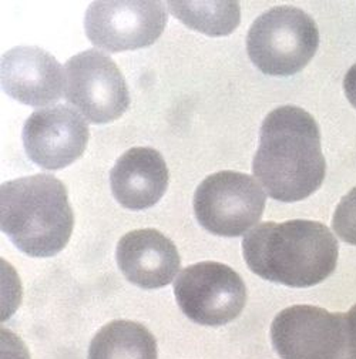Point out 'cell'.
I'll return each instance as SVG.
<instances>
[{"instance_id": "cell-3", "label": "cell", "mask_w": 356, "mask_h": 359, "mask_svg": "<svg viewBox=\"0 0 356 359\" xmlns=\"http://www.w3.org/2000/svg\"><path fill=\"white\" fill-rule=\"evenodd\" d=\"M0 227L29 257L48 258L59 254L74 227L66 186L50 174L4 183L0 187Z\"/></svg>"}, {"instance_id": "cell-19", "label": "cell", "mask_w": 356, "mask_h": 359, "mask_svg": "<svg viewBox=\"0 0 356 359\" xmlns=\"http://www.w3.org/2000/svg\"><path fill=\"white\" fill-rule=\"evenodd\" d=\"M343 90L349 103L356 109V63L345 74Z\"/></svg>"}, {"instance_id": "cell-2", "label": "cell", "mask_w": 356, "mask_h": 359, "mask_svg": "<svg viewBox=\"0 0 356 359\" xmlns=\"http://www.w3.org/2000/svg\"><path fill=\"white\" fill-rule=\"evenodd\" d=\"M247 265L258 277L291 288H309L332 276L339 244L318 221L262 222L242 241Z\"/></svg>"}, {"instance_id": "cell-17", "label": "cell", "mask_w": 356, "mask_h": 359, "mask_svg": "<svg viewBox=\"0 0 356 359\" xmlns=\"http://www.w3.org/2000/svg\"><path fill=\"white\" fill-rule=\"evenodd\" d=\"M2 356L0 359H30V353L23 341L8 330H2Z\"/></svg>"}, {"instance_id": "cell-16", "label": "cell", "mask_w": 356, "mask_h": 359, "mask_svg": "<svg viewBox=\"0 0 356 359\" xmlns=\"http://www.w3.org/2000/svg\"><path fill=\"white\" fill-rule=\"evenodd\" d=\"M332 229L342 241L356 245V187L339 201L334 212Z\"/></svg>"}, {"instance_id": "cell-11", "label": "cell", "mask_w": 356, "mask_h": 359, "mask_svg": "<svg viewBox=\"0 0 356 359\" xmlns=\"http://www.w3.org/2000/svg\"><path fill=\"white\" fill-rule=\"evenodd\" d=\"M0 81L6 95L33 107L49 106L62 96L66 76L49 52L36 46H19L2 56Z\"/></svg>"}, {"instance_id": "cell-8", "label": "cell", "mask_w": 356, "mask_h": 359, "mask_svg": "<svg viewBox=\"0 0 356 359\" xmlns=\"http://www.w3.org/2000/svg\"><path fill=\"white\" fill-rule=\"evenodd\" d=\"M64 97L93 124L120 118L130 106L125 79L117 65L99 50H85L64 66Z\"/></svg>"}, {"instance_id": "cell-13", "label": "cell", "mask_w": 356, "mask_h": 359, "mask_svg": "<svg viewBox=\"0 0 356 359\" xmlns=\"http://www.w3.org/2000/svg\"><path fill=\"white\" fill-rule=\"evenodd\" d=\"M114 198L132 211L157 204L168 186V167L151 147H132L114 164L110 172Z\"/></svg>"}, {"instance_id": "cell-6", "label": "cell", "mask_w": 356, "mask_h": 359, "mask_svg": "<svg viewBox=\"0 0 356 359\" xmlns=\"http://www.w3.org/2000/svg\"><path fill=\"white\" fill-rule=\"evenodd\" d=\"M174 295L186 317L207 327L230 324L247 304V287L240 274L215 261L184 268L174 283Z\"/></svg>"}, {"instance_id": "cell-12", "label": "cell", "mask_w": 356, "mask_h": 359, "mask_svg": "<svg viewBox=\"0 0 356 359\" xmlns=\"http://www.w3.org/2000/svg\"><path fill=\"white\" fill-rule=\"evenodd\" d=\"M116 259L127 281L143 290L168 285L177 276L182 258L174 243L154 229L135 230L117 244Z\"/></svg>"}, {"instance_id": "cell-14", "label": "cell", "mask_w": 356, "mask_h": 359, "mask_svg": "<svg viewBox=\"0 0 356 359\" xmlns=\"http://www.w3.org/2000/svg\"><path fill=\"white\" fill-rule=\"evenodd\" d=\"M88 359H158L157 341L139 323L111 321L93 337Z\"/></svg>"}, {"instance_id": "cell-5", "label": "cell", "mask_w": 356, "mask_h": 359, "mask_svg": "<svg viewBox=\"0 0 356 359\" xmlns=\"http://www.w3.org/2000/svg\"><path fill=\"white\" fill-rule=\"evenodd\" d=\"M265 201V193L251 175L219 171L197 187L193 207L200 226L211 234L240 237L261 219Z\"/></svg>"}, {"instance_id": "cell-1", "label": "cell", "mask_w": 356, "mask_h": 359, "mask_svg": "<svg viewBox=\"0 0 356 359\" xmlns=\"http://www.w3.org/2000/svg\"><path fill=\"white\" fill-rule=\"evenodd\" d=\"M252 172L274 200L295 203L324 183L327 163L317 120L296 106H281L261 124Z\"/></svg>"}, {"instance_id": "cell-10", "label": "cell", "mask_w": 356, "mask_h": 359, "mask_svg": "<svg viewBox=\"0 0 356 359\" xmlns=\"http://www.w3.org/2000/svg\"><path fill=\"white\" fill-rule=\"evenodd\" d=\"M22 140L27 157L34 164L44 170H60L85 151L88 127L69 106L44 107L25 121Z\"/></svg>"}, {"instance_id": "cell-9", "label": "cell", "mask_w": 356, "mask_h": 359, "mask_svg": "<svg viewBox=\"0 0 356 359\" xmlns=\"http://www.w3.org/2000/svg\"><path fill=\"white\" fill-rule=\"evenodd\" d=\"M168 15L161 2H93L84 16L85 34L96 48L109 53L137 50L158 40Z\"/></svg>"}, {"instance_id": "cell-15", "label": "cell", "mask_w": 356, "mask_h": 359, "mask_svg": "<svg viewBox=\"0 0 356 359\" xmlns=\"http://www.w3.org/2000/svg\"><path fill=\"white\" fill-rule=\"evenodd\" d=\"M170 12L187 27L211 37L233 33L241 22L238 2H167Z\"/></svg>"}, {"instance_id": "cell-18", "label": "cell", "mask_w": 356, "mask_h": 359, "mask_svg": "<svg viewBox=\"0 0 356 359\" xmlns=\"http://www.w3.org/2000/svg\"><path fill=\"white\" fill-rule=\"evenodd\" d=\"M348 324V342L352 359H356V304L346 313Z\"/></svg>"}, {"instance_id": "cell-4", "label": "cell", "mask_w": 356, "mask_h": 359, "mask_svg": "<svg viewBox=\"0 0 356 359\" xmlns=\"http://www.w3.org/2000/svg\"><path fill=\"white\" fill-rule=\"evenodd\" d=\"M320 46L315 20L295 6H277L254 20L247 36L251 62L265 74L301 72Z\"/></svg>"}, {"instance_id": "cell-7", "label": "cell", "mask_w": 356, "mask_h": 359, "mask_svg": "<svg viewBox=\"0 0 356 359\" xmlns=\"http://www.w3.org/2000/svg\"><path fill=\"white\" fill-rule=\"evenodd\" d=\"M271 341L281 359H352L346 313L314 305L282 309L273 321Z\"/></svg>"}]
</instances>
